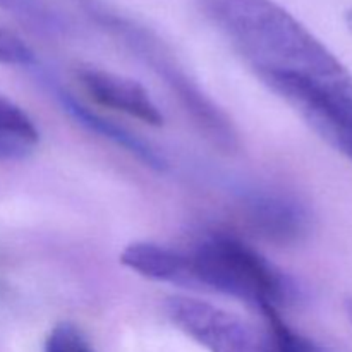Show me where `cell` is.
<instances>
[{"label":"cell","mask_w":352,"mask_h":352,"mask_svg":"<svg viewBox=\"0 0 352 352\" xmlns=\"http://www.w3.org/2000/svg\"><path fill=\"white\" fill-rule=\"evenodd\" d=\"M258 78L302 117L352 126V74L274 0H192Z\"/></svg>","instance_id":"cell-1"},{"label":"cell","mask_w":352,"mask_h":352,"mask_svg":"<svg viewBox=\"0 0 352 352\" xmlns=\"http://www.w3.org/2000/svg\"><path fill=\"white\" fill-rule=\"evenodd\" d=\"M76 3L96 26L102 28L165 82L199 131L215 146L223 151H234L239 146V138L232 120L199 88L196 79L188 74L184 65L157 33L133 17L124 16L105 0H76Z\"/></svg>","instance_id":"cell-2"},{"label":"cell","mask_w":352,"mask_h":352,"mask_svg":"<svg viewBox=\"0 0 352 352\" xmlns=\"http://www.w3.org/2000/svg\"><path fill=\"white\" fill-rule=\"evenodd\" d=\"M189 289H203L263 309L298 301V285L260 251L226 232H210L186 251Z\"/></svg>","instance_id":"cell-3"},{"label":"cell","mask_w":352,"mask_h":352,"mask_svg":"<svg viewBox=\"0 0 352 352\" xmlns=\"http://www.w3.org/2000/svg\"><path fill=\"white\" fill-rule=\"evenodd\" d=\"M165 311L179 330L208 352H275L267 329L258 330L237 315L188 296H172Z\"/></svg>","instance_id":"cell-4"},{"label":"cell","mask_w":352,"mask_h":352,"mask_svg":"<svg viewBox=\"0 0 352 352\" xmlns=\"http://www.w3.org/2000/svg\"><path fill=\"white\" fill-rule=\"evenodd\" d=\"M237 205L248 227L272 243H299L311 229V215L305 203L284 191L244 188Z\"/></svg>","instance_id":"cell-5"},{"label":"cell","mask_w":352,"mask_h":352,"mask_svg":"<svg viewBox=\"0 0 352 352\" xmlns=\"http://www.w3.org/2000/svg\"><path fill=\"white\" fill-rule=\"evenodd\" d=\"M33 71L34 78L40 81V85L50 93V96H54V100L58 103V107H60L72 120H76L79 126L85 127L89 133L98 134L100 138L110 141V143L116 144V146L122 148L124 151H127V153L136 157L140 162H143V165H146V167L153 168V170L157 172L167 170L168 160L165 158L164 153H160V151L157 150V148L151 146V144L146 143L144 140H141L138 134L131 133L127 127L119 126V124H116L113 120L107 119V117L100 116L98 112L89 109V107L85 105L74 93H71L64 85H62L60 79H58L57 76L48 72L47 69H43L41 65H36Z\"/></svg>","instance_id":"cell-6"},{"label":"cell","mask_w":352,"mask_h":352,"mask_svg":"<svg viewBox=\"0 0 352 352\" xmlns=\"http://www.w3.org/2000/svg\"><path fill=\"white\" fill-rule=\"evenodd\" d=\"M76 78L93 102L126 113L148 126L158 127L164 124V113L144 86L134 79L95 67H79Z\"/></svg>","instance_id":"cell-7"},{"label":"cell","mask_w":352,"mask_h":352,"mask_svg":"<svg viewBox=\"0 0 352 352\" xmlns=\"http://www.w3.org/2000/svg\"><path fill=\"white\" fill-rule=\"evenodd\" d=\"M120 263L144 278L189 289L186 251L155 243H133L120 254Z\"/></svg>","instance_id":"cell-8"},{"label":"cell","mask_w":352,"mask_h":352,"mask_svg":"<svg viewBox=\"0 0 352 352\" xmlns=\"http://www.w3.org/2000/svg\"><path fill=\"white\" fill-rule=\"evenodd\" d=\"M40 140V131L30 116L0 95V162L24 160Z\"/></svg>","instance_id":"cell-9"},{"label":"cell","mask_w":352,"mask_h":352,"mask_svg":"<svg viewBox=\"0 0 352 352\" xmlns=\"http://www.w3.org/2000/svg\"><path fill=\"white\" fill-rule=\"evenodd\" d=\"M0 9L43 36H62L67 33L64 17L43 0H0Z\"/></svg>","instance_id":"cell-10"},{"label":"cell","mask_w":352,"mask_h":352,"mask_svg":"<svg viewBox=\"0 0 352 352\" xmlns=\"http://www.w3.org/2000/svg\"><path fill=\"white\" fill-rule=\"evenodd\" d=\"M260 313L265 318V329L274 340L275 352H322L315 342L298 333L287 325V322H284L280 309L267 308Z\"/></svg>","instance_id":"cell-11"},{"label":"cell","mask_w":352,"mask_h":352,"mask_svg":"<svg viewBox=\"0 0 352 352\" xmlns=\"http://www.w3.org/2000/svg\"><path fill=\"white\" fill-rule=\"evenodd\" d=\"M0 64L34 69L40 65L33 48L12 31L0 26Z\"/></svg>","instance_id":"cell-12"},{"label":"cell","mask_w":352,"mask_h":352,"mask_svg":"<svg viewBox=\"0 0 352 352\" xmlns=\"http://www.w3.org/2000/svg\"><path fill=\"white\" fill-rule=\"evenodd\" d=\"M43 352H93V349L78 327L64 322L50 330Z\"/></svg>","instance_id":"cell-13"},{"label":"cell","mask_w":352,"mask_h":352,"mask_svg":"<svg viewBox=\"0 0 352 352\" xmlns=\"http://www.w3.org/2000/svg\"><path fill=\"white\" fill-rule=\"evenodd\" d=\"M306 120L323 140L329 141L333 148H337L340 153L352 160V126L323 119V117H309Z\"/></svg>","instance_id":"cell-14"},{"label":"cell","mask_w":352,"mask_h":352,"mask_svg":"<svg viewBox=\"0 0 352 352\" xmlns=\"http://www.w3.org/2000/svg\"><path fill=\"white\" fill-rule=\"evenodd\" d=\"M346 311H347V316H349V320L352 322V298L346 301Z\"/></svg>","instance_id":"cell-15"},{"label":"cell","mask_w":352,"mask_h":352,"mask_svg":"<svg viewBox=\"0 0 352 352\" xmlns=\"http://www.w3.org/2000/svg\"><path fill=\"white\" fill-rule=\"evenodd\" d=\"M347 24H349V28L352 30V10H349V14H347Z\"/></svg>","instance_id":"cell-16"}]
</instances>
